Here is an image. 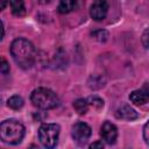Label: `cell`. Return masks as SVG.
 Returning <instances> with one entry per match:
<instances>
[{"label": "cell", "mask_w": 149, "mask_h": 149, "mask_svg": "<svg viewBox=\"0 0 149 149\" xmlns=\"http://www.w3.org/2000/svg\"><path fill=\"white\" fill-rule=\"evenodd\" d=\"M10 54L15 63L22 69H29L36 59V50L33 43L26 38H16L10 45Z\"/></svg>", "instance_id": "cell-1"}, {"label": "cell", "mask_w": 149, "mask_h": 149, "mask_svg": "<svg viewBox=\"0 0 149 149\" xmlns=\"http://www.w3.org/2000/svg\"><path fill=\"white\" fill-rule=\"evenodd\" d=\"M24 136V127L14 119L5 120L0 123V140L7 144H17Z\"/></svg>", "instance_id": "cell-2"}, {"label": "cell", "mask_w": 149, "mask_h": 149, "mask_svg": "<svg viewBox=\"0 0 149 149\" xmlns=\"http://www.w3.org/2000/svg\"><path fill=\"white\" fill-rule=\"evenodd\" d=\"M30 100L34 106L41 109H51L59 105V99L54 91L47 87H38L31 92Z\"/></svg>", "instance_id": "cell-3"}, {"label": "cell", "mask_w": 149, "mask_h": 149, "mask_svg": "<svg viewBox=\"0 0 149 149\" xmlns=\"http://www.w3.org/2000/svg\"><path fill=\"white\" fill-rule=\"evenodd\" d=\"M59 126L56 123H43L38 128V139L47 149H54L57 144Z\"/></svg>", "instance_id": "cell-4"}, {"label": "cell", "mask_w": 149, "mask_h": 149, "mask_svg": "<svg viewBox=\"0 0 149 149\" xmlns=\"http://www.w3.org/2000/svg\"><path fill=\"white\" fill-rule=\"evenodd\" d=\"M71 135L77 144L84 146L91 136V127L85 122H77L72 126Z\"/></svg>", "instance_id": "cell-5"}, {"label": "cell", "mask_w": 149, "mask_h": 149, "mask_svg": "<svg viewBox=\"0 0 149 149\" xmlns=\"http://www.w3.org/2000/svg\"><path fill=\"white\" fill-rule=\"evenodd\" d=\"M100 135L105 142L108 144H114L118 139V129L115 125H113L109 121H105L100 129Z\"/></svg>", "instance_id": "cell-6"}, {"label": "cell", "mask_w": 149, "mask_h": 149, "mask_svg": "<svg viewBox=\"0 0 149 149\" xmlns=\"http://www.w3.org/2000/svg\"><path fill=\"white\" fill-rule=\"evenodd\" d=\"M107 10H108V3L104 0H98V1H94L92 3L91 9H90V14H91V17L93 20L101 21L106 17Z\"/></svg>", "instance_id": "cell-7"}, {"label": "cell", "mask_w": 149, "mask_h": 149, "mask_svg": "<svg viewBox=\"0 0 149 149\" xmlns=\"http://www.w3.org/2000/svg\"><path fill=\"white\" fill-rule=\"evenodd\" d=\"M115 115L118 119L128 120V121H132V120H135L139 118V113L134 108H132L129 105H123V106L119 107L115 112Z\"/></svg>", "instance_id": "cell-8"}, {"label": "cell", "mask_w": 149, "mask_h": 149, "mask_svg": "<svg viewBox=\"0 0 149 149\" xmlns=\"http://www.w3.org/2000/svg\"><path fill=\"white\" fill-rule=\"evenodd\" d=\"M149 99V94H148V90L147 87H144L143 90H136L133 91L129 94V100L134 104V105H144Z\"/></svg>", "instance_id": "cell-9"}, {"label": "cell", "mask_w": 149, "mask_h": 149, "mask_svg": "<svg viewBox=\"0 0 149 149\" xmlns=\"http://www.w3.org/2000/svg\"><path fill=\"white\" fill-rule=\"evenodd\" d=\"M9 6H10V9H12V13L15 16H22V15L26 14V7H24L23 1H20V0L10 1Z\"/></svg>", "instance_id": "cell-10"}, {"label": "cell", "mask_w": 149, "mask_h": 149, "mask_svg": "<svg viewBox=\"0 0 149 149\" xmlns=\"http://www.w3.org/2000/svg\"><path fill=\"white\" fill-rule=\"evenodd\" d=\"M77 6V1H61L58 5V12L61 14H68L72 12Z\"/></svg>", "instance_id": "cell-11"}, {"label": "cell", "mask_w": 149, "mask_h": 149, "mask_svg": "<svg viewBox=\"0 0 149 149\" xmlns=\"http://www.w3.org/2000/svg\"><path fill=\"white\" fill-rule=\"evenodd\" d=\"M73 108L76 109V112H77L78 114H85V113L87 112V109H88V104H87L86 99L79 98V99L74 100V102H73Z\"/></svg>", "instance_id": "cell-12"}, {"label": "cell", "mask_w": 149, "mask_h": 149, "mask_svg": "<svg viewBox=\"0 0 149 149\" xmlns=\"http://www.w3.org/2000/svg\"><path fill=\"white\" fill-rule=\"evenodd\" d=\"M24 101L20 95H13L7 100V106L12 109H20L23 106Z\"/></svg>", "instance_id": "cell-13"}, {"label": "cell", "mask_w": 149, "mask_h": 149, "mask_svg": "<svg viewBox=\"0 0 149 149\" xmlns=\"http://www.w3.org/2000/svg\"><path fill=\"white\" fill-rule=\"evenodd\" d=\"M86 101H87L88 105H91V106H92L93 108H95V109H101V108L104 107V100H102L101 98L97 97V95H91V97H88V99H87Z\"/></svg>", "instance_id": "cell-14"}, {"label": "cell", "mask_w": 149, "mask_h": 149, "mask_svg": "<svg viewBox=\"0 0 149 149\" xmlns=\"http://www.w3.org/2000/svg\"><path fill=\"white\" fill-rule=\"evenodd\" d=\"M91 35H92V37H93L94 40H97V41H99V42H105V41L107 40V37H108V33H107L106 30H102V29L95 30V31H93Z\"/></svg>", "instance_id": "cell-15"}, {"label": "cell", "mask_w": 149, "mask_h": 149, "mask_svg": "<svg viewBox=\"0 0 149 149\" xmlns=\"http://www.w3.org/2000/svg\"><path fill=\"white\" fill-rule=\"evenodd\" d=\"M8 72H9V64L3 57L0 56V73L7 74Z\"/></svg>", "instance_id": "cell-16"}, {"label": "cell", "mask_w": 149, "mask_h": 149, "mask_svg": "<svg viewBox=\"0 0 149 149\" xmlns=\"http://www.w3.org/2000/svg\"><path fill=\"white\" fill-rule=\"evenodd\" d=\"M88 149H104V144L100 141H95L88 147Z\"/></svg>", "instance_id": "cell-17"}, {"label": "cell", "mask_w": 149, "mask_h": 149, "mask_svg": "<svg viewBox=\"0 0 149 149\" xmlns=\"http://www.w3.org/2000/svg\"><path fill=\"white\" fill-rule=\"evenodd\" d=\"M142 43H143V47L147 49V48H148V29H146L144 33H143V36H142Z\"/></svg>", "instance_id": "cell-18"}, {"label": "cell", "mask_w": 149, "mask_h": 149, "mask_svg": "<svg viewBox=\"0 0 149 149\" xmlns=\"http://www.w3.org/2000/svg\"><path fill=\"white\" fill-rule=\"evenodd\" d=\"M148 126H149V125H148V122H147V123L144 125V127H143V139H144V142H146V143H148V140H149V139H148Z\"/></svg>", "instance_id": "cell-19"}, {"label": "cell", "mask_w": 149, "mask_h": 149, "mask_svg": "<svg viewBox=\"0 0 149 149\" xmlns=\"http://www.w3.org/2000/svg\"><path fill=\"white\" fill-rule=\"evenodd\" d=\"M3 35H5V29H3V24H2V22L0 21V41L3 38Z\"/></svg>", "instance_id": "cell-20"}, {"label": "cell", "mask_w": 149, "mask_h": 149, "mask_svg": "<svg viewBox=\"0 0 149 149\" xmlns=\"http://www.w3.org/2000/svg\"><path fill=\"white\" fill-rule=\"evenodd\" d=\"M7 3H8L7 1H2V0H1V1H0V10H2V9L7 6Z\"/></svg>", "instance_id": "cell-21"}, {"label": "cell", "mask_w": 149, "mask_h": 149, "mask_svg": "<svg viewBox=\"0 0 149 149\" xmlns=\"http://www.w3.org/2000/svg\"><path fill=\"white\" fill-rule=\"evenodd\" d=\"M28 149H40L37 146H35V144H30L29 147H28Z\"/></svg>", "instance_id": "cell-22"}, {"label": "cell", "mask_w": 149, "mask_h": 149, "mask_svg": "<svg viewBox=\"0 0 149 149\" xmlns=\"http://www.w3.org/2000/svg\"><path fill=\"white\" fill-rule=\"evenodd\" d=\"M0 100H1V99H0Z\"/></svg>", "instance_id": "cell-23"}]
</instances>
